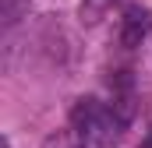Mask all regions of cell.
Returning a JSON list of instances; mask_svg holds the SVG:
<instances>
[{
	"instance_id": "cell-1",
	"label": "cell",
	"mask_w": 152,
	"mask_h": 148,
	"mask_svg": "<svg viewBox=\"0 0 152 148\" xmlns=\"http://www.w3.org/2000/svg\"><path fill=\"white\" fill-rule=\"evenodd\" d=\"M71 127L81 134V141L88 148H110V145H117V141L124 138V131H127V123L120 120V113H117L110 102L96 99V95H81L75 102V110H71Z\"/></svg>"
},
{
	"instance_id": "cell-3",
	"label": "cell",
	"mask_w": 152,
	"mask_h": 148,
	"mask_svg": "<svg viewBox=\"0 0 152 148\" xmlns=\"http://www.w3.org/2000/svg\"><path fill=\"white\" fill-rule=\"evenodd\" d=\"M117 0H81V7H78V18H81V25H99L110 11H113Z\"/></svg>"
},
{
	"instance_id": "cell-2",
	"label": "cell",
	"mask_w": 152,
	"mask_h": 148,
	"mask_svg": "<svg viewBox=\"0 0 152 148\" xmlns=\"http://www.w3.org/2000/svg\"><path fill=\"white\" fill-rule=\"evenodd\" d=\"M152 28V14L145 7H138V4H131L127 11H124V18H120V46H142V39L149 36Z\"/></svg>"
},
{
	"instance_id": "cell-5",
	"label": "cell",
	"mask_w": 152,
	"mask_h": 148,
	"mask_svg": "<svg viewBox=\"0 0 152 148\" xmlns=\"http://www.w3.org/2000/svg\"><path fill=\"white\" fill-rule=\"evenodd\" d=\"M21 11H28V4H21V0H4V25H14V21L21 18Z\"/></svg>"
},
{
	"instance_id": "cell-4",
	"label": "cell",
	"mask_w": 152,
	"mask_h": 148,
	"mask_svg": "<svg viewBox=\"0 0 152 148\" xmlns=\"http://www.w3.org/2000/svg\"><path fill=\"white\" fill-rule=\"evenodd\" d=\"M42 148H88V145L81 141V134H78L75 127H67V131H57V134H50Z\"/></svg>"
}]
</instances>
